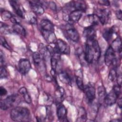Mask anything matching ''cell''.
<instances>
[{"mask_svg":"<svg viewBox=\"0 0 122 122\" xmlns=\"http://www.w3.org/2000/svg\"><path fill=\"white\" fill-rule=\"evenodd\" d=\"M10 116L15 122H27L30 119V112L27 108L15 107L11 110Z\"/></svg>","mask_w":122,"mask_h":122,"instance_id":"cell-1","label":"cell"},{"mask_svg":"<svg viewBox=\"0 0 122 122\" xmlns=\"http://www.w3.org/2000/svg\"><path fill=\"white\" fill-rule=\"evenodd\" d=\"M20 101L21 99L17 94L9 95L5 99L0 100V108L3 110H6L9 108L17 106L20 103Z\"/></svg>","mask_w":122,"mask_h":122,"instance_id":"cell-2","label":"cell"},{"mask_svg":"<svg viewBox=\"0 0 122 122\" xmlns=\"http://www.w3.org/2000/svg\"><path fill=\"white\" fill-rule=\"evenodd\" d=\"M116 58L115 51L111 48V46H109L107 49L105 55H104V61L105 64L110 66L111 65L115 64L116 63Z\"/></svg>","mask_w":122,"mask_h":122,"instance_id":"cell-3","label":"cell"},{"mask_svg":"<svg viewBox=\"0 0 122 122\" xmlns=\"http://www.w3.org/2000/svg\"><path fill=\"white\" fill-rule=\"evenodd\" d=\"M55 48L57 51L60 54H69L70 53V46L64 41L62 40L58 39L55 43Z\"/></svg>","mask_w":122,"mask_h":122,"instance_id":"cell-4","label":"cell"},{"mask_svg":"<svg viewBox=\"0 0 122 122\" xmlns=\"http://www.w3.org/2000/svg\"><path fill=\"white\" fill-rule=\"evenodd\" d=\"M83 91L88 102L90 103H92L95 98V89L94 87L91 85H86L84 86Z\"/></svg>","mask_w":122,"mask_h":122,"instance_id":"cell-5","label":"cell"},{"mask_svg":"<svg viewBox=\"0 0 122 122\" xmlns=\"http://www.w3.org/2000/svg\"><path fill=\"white\" fill-rule=\"evenodd\" d=\"M19 70L20 72L25 75L28 73L31 68V65L30 61L26 59H22L19 62Z\"/></svg>","mask_w":122,"mask_h":122,"instance_id":"cell-6","label":"cell"},{"mask_svg":"<svg viewBox=\"0 0 122 122\" xmlns=\"http://www.w3.org/2000/svg\"><path fill=\"white\" fill-rule=\"evenodd\" d=\"M83 36L86 38L87 41H92L96 40V31L92 26L85 28L83 32Z\"/></svg>","mask_w":122,"mask_h":122,"instance_id":"cell-7","label":"cell"},{"mask_svg":"<svg viewBox=\"0 0 122 122\" xmlns=\"http://www.w3.org/2000/svg\"><path fill=\"white\" fill-rule=\"evenodd\" d=\"M29 3L30 8L32 11L37 15H41L44 12V10L42 6V4L39 1H30Z\"/></svg>","mask_w":122,"mask_h":122,"instance_id":"cell-8","label":"cell"},{"mask_svg":"<svg viewBox=\"0 0 122 122\" xmlns=\"http://www.w3.org/2000/svg\"><path fill=\"white\" fill-rule=\"evenodd\" d=\"M84 52V57L86 62L91 63L94 60V55L92 47L91 44L87 42L86 44L85 50Z\"/></svg>","mask_w":122,"mask_h":122,"instance_id":"cell-9","label":"cell"},{"mask_svg":"<svg viewBox=\"0 0 122 122\" xmlns=\"http://www.w3.org/2000/svg\"><path fill=\"white\" fill-rule=\"evenodd\" d=\"M68 7H70L69 9H73V10H80L82 12H84L86 10V5L82 1H71L68 3Z\"/></svg>","mask_w":122,"mask_h":122,"instance_id":"cell-10","label":"cell"},{"mask_svg":"<svg viewBox=\"0 0 122 122\" xmlns=\"http://www.w3.org/2000/svg\"><path fill=\"white\" fill-rule=\"evenodd\" d=\"M66 35L69 39L74 42L79 40V34L77 30L73 27H69L65 30Z\"/></svg>","mask_w":122,"mask_h":122,"instance_id":"cell-11","label":"cell"},{"mask_svg":"<svg viewBox=\"0 0 122 122\" xmlns=\"http://www.w3.org/2000/svg\"><path fill=\"white\" fill-rule=\"evenodd\" d=\"M118 98H119L118 95L114 91L112 90L106 94L104 102L106 105L108 106H112L116 102Z\"/></svg>","mask_w":122,"mask_h":122,"instance_id":"cell-12","label":"cell"},{"mask_svg":"<svg viewBox=\"0 0 122 122\" xmlns=\"http://www.w3.org/2000/svg\"><path fill=\"white\" fill-rule=\"evenodd\" d=\"M98 11V14L96 15L99 17L100 22L103 25L107 23L109 19L110 11L106 9L101 10Z\"/></svg>","mask_w":122,"mask_h":122,"instance_id":"cell-13","label":"cell"},{"mask_svg":"<svg viewBox=\"0 0 122 122\" xmlns=\"http://www.w3.org/2000/svg\"><path fill=\"white\" fill-rule=\"evenodd\" d=\"M67 111L65 106L61 103L58 104L57 108V115L61 121H66L67 119Z\"/></svg>","mask_w":122,"mask_h":122,"instance_id":"cell-14","label":"cell"},{"mask_svg":"<svg viewBox=\"0 0 122 122\" xmlns=\"http://www.w3.org/2000/svg\"><path fill=\"white\" fill-rule=\"evenodd\" d=\"M87 42L89 43L92 47L94 55V60L98 61L101 56V49L98 41L96 40H94L92 41H87Z\"/></svg>","mask_w":122,"mask_h":122,"instance_id":"cell-15","label":"cell"},{"mask_svg":"<svg viewBox=\"0 0 122 122\" xmlns=\"http://www.w3.org/2000/svg\"><path fill=\"white\" fill-rule=\"evenodd\" d=\"M42 35L45 41L50 44L55 43L57 41V39L54 32L44 31L41 30Z\"/></svg>","mask_w":122,"mask_h":122,"instance_id":"cell-16","label":"cell"},{"mask_svg":"<svg viewBox=\"0 0 122 122\" xmlns=\"http://www.w3.org/2000/svg\"><path fill=\"white\" fill-rule=\"evenodd\" d=\"M33 60L34 64L38 69H42L43 65V58L40 52H35L33 53Z\"/></svg>","mask_w":122,"mask_h":122,"instance_id":"cell-17","label":"cell"},{"mask_svg":"<svg viewBox=\"0 0 122 122\" xmlns=\"http://www.w3.org/2000/svg\"><path fill=\"white\" fill-rule=\"evenodd\" d=\"M41 30L54 32V27L53 24L48 20H42L40 22Z\"/></svg>","mask_w":122,"mask_h":122,"instance_id":"cell-18","label":"cell"},{"mask_svg":"<svg viewBox=\"0 0 122 122\" xmlns=\"http://www.w3.org/2000/svg\"><path fill=\"white\" fill-rule=\"evenodd\" d=\"M82 11L77 10H74L71 11L68 15L69 20L71 22H77L81 18L82 15Z\"/></svg>","mask_w":122,"mask_h":122,"instance_id":"cell-19","label":"cell"},{"mask_svg":"<svg viewBox=\"0 0 122 122\" xmlns=\"http://www.w3.org/2000/svg\"><path fill=\"white\" fill-rule=\"evenodd\" d=\"M10 4L13 10L16 12V14L18 15L21 18H24V14L22 11V10H21V9L20 7L19 4L17 3L16 1L14 0H10L9 1Z\"/></svg>","mask_w":122,"mask_h":122,"instance_id":"cell-20","label":"cell"},{"mask_svg":"<svg viewBox=\"0 0 122 122\" xmlns=\"http://www.w3.org/2000/svg\"><path fill=\"white\" fill-rule=\"evenodd\" d=\"M111 48L114 50V51L118 52L120 55L122 53V43L121 39L118 37L115 39L112 43L111 46Z\"/></svg>","mask_w":122,"mask_h":122,"instance_id":"cell-21","label":"cell"},{"mask_svg":"<svg viewBox=\"0 0 122 122\" xmlns=\"http://www.w3.org/2000/svg\"><path fill=\"white\" fill-rule=\"evenodd\" d=\"M59 78L60 81L63 83L70 85L71 83V80L67 72L61 71L59 73Z\"/></svg>","mask_w":122,"mask_h":122,"instance_id":"cell-22","label":"cell"},{"mask_svg":"<svg viewBox=\"0 0 122 122\" xmlns=\"http://www.w3.org/2000/svg\"><path fill=\"white\" fill-rule=\"evenodd\" d=\"M115 29L113 27L105 29L102 32V36L106 41H109L115 33Z\"/></svg>","mask_w":122,"mask_h":122,"instance_id":"cell-23","label":"cell"},{"mask_svg":"<svg viewBox=\"0 0 122 122\" xmlns=\"http://www.w3.org/2000/svg\"><path fill=\"white\" fill-rule=\"evenodd\" d=\"M13 31L17 34L25 36L26 35V31L24 27L20 23L14 24L12 26Z\"/></svg>","mask_w":122,"mask_h":122,"instance_id":"cell-24","label":"cell"},{"mask_svg":"<svg viewBox=\"0 0 122 122\" xmlns=\"http://www.w3.org/2000/svg\"><path fill=\"white\" fill-rule=\"evenodd\" d=\"M106 94L105 89L103 86H100L98 88V95L99 103H102L104 102Z\"/></svg>","mask_w":122,"mask_h":122,"instance_id":"cell-25","label":"cell"},{"mask_svg":"<svg viewBox=\"0 0 122 122\" xmlns=\"http://www.w3.org/2000/svg\"><path fill=\"white\" fill-rule=\"evenodd\" d=\"M19 93L21 94L24 98V100L25 101V102L28 104H30L31 102V98L28 93L27 90L25 87H21L20 88L19 90Z\"/></svg>","mask_w":122,"mask_h":122,"instance_id":"cell-26","label":"cell"},{"mask_svg":"<svg viewBox=\"0 0 122 122\" xmlns=\"http://www.w3.org/2000/svg\"><path fill=\"white\" fill-rule=\"evenodd\" d=\"M87 120L86 112L83 107H80L78 111L77 122H85Z\"/></svg>","mask_w":122,"mask_h":122,"instance_id":"cell-27","label":"cell"},{"mask_svg":"<svg viewBox=\"0 0 122 122\" xmlns=\"http://www.w3.org/2000/svg\"><path fill=\"white\" fill-rule=\"evenodd\" d=\"M64 91L62 87H58L57 88V90L56 91V95L57 96V100L58 104L60 103L63 99V96L64 95Z\"/></svg>","mask_w":122,"mask_h":122,"instance_id":"cell-28","label":"cell"},{"mask_svg":"<svg viewBox=\"0 0 122 122\" xmlns=\"http://www.w3.org/2000/svg\"><path fill=\"white\" fill-rule=\"evenodd\" d=\"M88 19L89 21V22L91 23V25L94 26L98 24L100 20L99 17L96 14H92L89 15L88 16Z\"/></svg>","mask_w":122,"mask_h":122,"instance_id":"cell-29","label":"cell"},{"mask_svg":"<svg viewBox=\"0 0 122 122\" xmlns=\"http://www.w3.org/2000/svg\"><path fill=\"white\" fill-rule=\"evenodd\" d=\"M12 16L13 15L9 11L3 10V11H1V17L2 20H7L9 19L10 20Z\"/></svg>","mask_w":122,"mask_h":122,"instance_id":"cell-30","label":"cell"},{"mask_svg":"<svg viewBox=\"0 0 122 122\" xmlns=\"http://www.w3.org/2000/svg\"><path fill=\"white\" fill-rule=\"evenodd\" d=\"M76 84H77V86L78 87V88L80 90H81V91H83L84 86L83 85L82 79L81 77L80 76H76Z\"/></svg>","mask_w":122,"mask_h":122,"instance_id":"cell-31","label":"cell"},{"mask_svg":"<svg viewBox=\"0 0 122 122\" xmlns=\"http://www.w3.org/2000/svg\"><path fill=\"white\" fill-rule=\"evenodd\" d=\"M117 73L116 69L114 68H112L110 71L109 74V79L111 81H114L117 77Z\"/></svg>","mask_w":122,"mask_h":122,"instance_id":"cell-32","label":"cell"},{"mask_svg":"<svg viewBox=\"0 0 122 122\" xmlns=\"http://www.w3.org/2000/svg\"><path fill=\"white\" fill-rule=\"evenodd\" d=\"M8 71L4 66L1 65L0 68V79L6 78L8 77Z\"/></svg>","mask_w":122,"mask_h":122,"instance_id":"cell-33","label":"cell"},{"mask_svg":"<svg viewBox=\"0 0 122 122\" xmlns=\"http://www.w3.org/2000/svg\"><path fill=\"white\" fill-rule=\"evenodd\" d=\"M0 44L3 47L7 49V50H11L10 46L8 44L5 39L2 36H0Z\"/></svg>","mask_w":122,"mask_h":122,"instance_id":"cell-34","label":"cell"},{"mask_svg":"<svg viewBox=\"0 0 122 122\" xmlns=\"http://www.w3.org/2000/svg\"><path fill=\"white\" fill-rule=\"evenodd\" d=\"M0 30L3 31L4 33H9L10 31V30L9 29V26L5 23H3L2 22H0Z\"/></svg>","mask_w":122,"mask_h":122,"instance_id":"cell-35","label":"cell"},{"mask_svg":"<svg viewBox=\"0 0 122 122\" xmlns=\"http://www.w3.org/2000/svg\"><path fill=\"white\" fill-rule=\"evenodd\" d=\"M112 90L116 93V94L118 95V96L119 97V96L121 94V86H120L118 85H115L113 87Z\"/></svg>","mask_w":122,"mask_h":122,"instance_id":"cell-36","label":"cell"},{"mask_svg":"<svg viewBox=\"0 0 122 122\" xmlns=\"http://www.w3.org/2000/svg\"><path fill=\"white\" fill-rule=\"evenodd\" d=\"M49 5L50 6V8L52 10H56L57 9V6L56 3L54 1H50L49 2Z\"/></svg>","mask_w":122,"mask_h":122,"instance_id":"cell-37","label":"cell"},{"mask_svg":"<svg viewBox=\"0 0 122 122\" xmlns=\"http://www.w3.org/2000/svg\"><path fill=\"white\" fill-rule=\"evenodd\" d=\"M98 2H99V3H100V4L104 5V6H108L110 5V1L109 0H99V1H98Z\"/></svg>","mask_w":122,"mask_h":122,"instance_id":"cell-38","label":"cell"},{"mask_svg":"<svg viewBox=\"0 0 122 122\" xmlns=\"http://www.w3.org/2000/svg\"><path fill=\"white\" fill-rule=\"evenodd\" d=\"M7 93V90L2 87H0V96H5V95H6Z\"/></svg>","mask_w":122,"mask_h":122,"instance_id":"cell-39","label":"cell"},{"mask_svg":"<svg viewBox=\"0 0 122 122\" xmlns=\"http://www.w3.org/2000/svg\"><path fill=\"white\" fill-rule=\"evenodd\" d=\"M117 83L118 85L121 86L122 84V75L121 73L117 74Z\"/></svg>","mask_w":122,"mask_h":122,"instance_id":"cell-40","label":"cell"},{"mask_svg":"<svg viewBox=\"0 0 122 122\" xmlns=\"http://www.w3.org/2000/svg\"><path fill=\"white\" fill-rule=\"evenodd\" d=\"M0 61L1 64H2V63H4V62H5L4 55V53L2 52V51H0Z\"/></svg>","mask_w":122,"mask_h":122,"instance_id":"cell-41","label":"cell"},{"mask_svg":"<svg viewBox=\"0 0 122 122\" xmlns=\"http://www.w3.org/2000/svg\"><path fill=\"white\" fill-rule=\"evenodd\" d=\"M116 16L117 17V18L121 20H122V10H119L116 11Z\"/></svg>","mask_w":122,"mask_h":122,"instance_id":"cell-42","label":"cell"},{"mask_svg":"<svg viewBox=\"0 0 122 122\" xmlns=\"http://www.w3.org/2000/svg\"><path fill=\"white\" fill-rule=\"evenodd\" d=\"M30 21L31 23H32V24H36L37 23L36 19L34 17H33L32 18H31V19L30 20Z\"/></svg>","mask_w":122,"mask_h":122,"instance_id":"cell-43","label":"cell"},{"mask_svg":"<svg viewBox=\"0 0 122 122\" xmlns=\"http://www.w3.org/2000/svg\"><path fill=\"white\" fill-rule=\"evenodd\" d=\"M118 105L119 107L120 108H122V99H121V98H120V99L118 100Z\"/></svg>","mask_w":122,"mask_h":122,"instance_id":"cell-44","label":"cell"},{"mask_svg":"<svg viewBox=\"0 0 122 122\" xmlns=\"http://www.w3.org/2000/svg\"><path fill=\"white\" fill-rule=\"evenodd\" d=\"M111 121H112V122H121V120H118V119H115V120H111Z\"/></svg>","mask_w":122,"mask_h":122,"instance_id":"cell-45","label":"cell"}]
</instances>
